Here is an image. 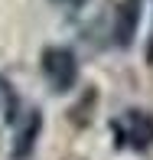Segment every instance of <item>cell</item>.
<instances>
[{
  "instance_id": "8992f818",
  "label": "cell",
  "mask_w": 153,
  "mask_h": 160,
  "mask_svg": "<svg viewBox=\"0 0 153 160\" xmlns=\"http://www.w3.org/2000/svg\"><path fill=\"white\" fill-rule=\"evenodd\" d=\"M147 59L153 62V30H150V46H147Z\"/></svg>"
},
{
  "instance_id": "7a4b0ae2",
  "label": "cell",
  "mask_w": 153,
  "mask_h": 160,
  "mask_svg": "<svg viewBox=\"0 0 153 160\" xmlns=\"http://www.w3.org/2000/svg\"><path fill=\"white\" fill-rule=\"evenodd\" d=\"M114 134L124 147L130 150H147L153 144V114L140 111V108H127L114 118Z\"/></svg>"
},
{
  "instance_id": "277c9868",
  "label": "cell",
  "mask_w": 153,
  "mask_h": 160,
  "mask_svg": "<svg viewBox=\"0 0 153 160\" xmlns=\"http://www.w3.org/2000/svg\"><path fill=\"white\" fill-rule=\"evenodd\" d=\"M36 134H39V111L30 108V111H23L20 121H17V144H13V157L17 160L30 157V150L36 144Z\"/></svg>"
},
{
  "instance_id": "6da1fadb",
  "label": "cell",
  "mask_w": 153,
  "mask_h": 160,
  "mask_svg": "<svg viewBox=\"0 0 153 160\" xmlns=\"http://www.w3.org/2000/svg\"><path fill=\"white\" fill-rule=\"evenodd\" d=\"M42 75H46L49 88H52L55 95H65V92L75 85V78H78L75 52L65 49V46H49L46 52H42Z\"/></svg>"
},
{
  "instance_id": "3957f363",
  "label": "cell",
  "mask_w": 153,
  "mask_h": 160,
  "mask_svg": "<svg viewBox=\"0 0 153 160\" xmlns=\"http://www.w3.org/2000/svg\"><path fill=\"white\" fill-rule=\"evenodd\" d=\"M140 10H143V0H121L117 10H114V46H130L137 36V23H140Z\"/></svg>"
},
{
  "instance_id": "5b68a950",
  "label": "cell",
  "mask_w": 153,
  "mask_h": 160,
  "mask_svg": "<svg viewBox=\"0 0 153 160\" xmlns=\"http://www.w3.org/2000/svg\"><path fill=\"white\" fill-rule=\"evenodd\" d=\"M55 3H62V7H75V10H78V7H85L88 0H55Z\"/></svg>"
}]
</instances>
